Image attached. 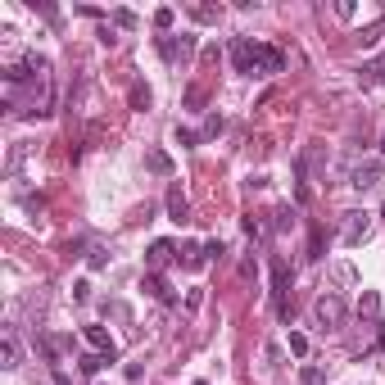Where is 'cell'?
<instances>
[{"label": "cell", "mask_w": 385, "mask_h": 385, "mask_svg": "<svg viewBox=\"0 0 385 385\" xmlns=\"http://www.w3.org/2000/svg\"><path fill=\"white\" fill-rule=\"evenodd\" d=\"M231 64L236 73H245V78H277L285 68V55L277 46L268 41H254V36H236L231 41Z\"/></svg>", "instance_id": "cell-1"}, {"label": "cell", "mask_w": 385, "mask_h": 385, "mask_svg": "<svg viewBox=\"0 0 385 385\" xmlns=\"http://www.w3.org/2000/svg\"><path fill=\"white\" fill-rule=\"evenodd\" d=\"M344 313H349V308H344V295H335V290H327V295H317V300H313V322L322 331H340Z\"/></svg>", "instance_id": "cell-2"}, {"label": "cell", "mask_w": 385, "mask_h": 385, "mask_svg": "<svg viewBox=\"0 0 385 385\" xmlns=\"http://www.w3.org/2000/svg\"><path fill=\"white\" fill-rule=\"evenodd\" d=\"M285 290H290V272H285V263L272 268V308H277L281 322H290V300H285Z\"/></svg>", "instance_id": "cell-3"}, {"label": "cell", "mask_w": 385, "mask_h": 385, "mask_svg": "<svg viewBox=\"0 0 385 385\" xmlns=\"http://www.w3.org/2000/svg\"><path fill=\"white\" fill-rule=\"evenodd\" d=\"M141 290L145 295H150V300H159V304H177V290H172V285H168V277H164V272H145V277H141Z\"/></svg>", "instance_id": "cell-4"}, {"label": "cell", "mask_w": 385, "mask_h": 385, "mask_svg": "<svg viewBox=\"0 0 385 385\" xmlns=\"http://www.w3.org/2000/svg\"><path fill=\"white\" fill-rule=\"evenodd\" d=\"M381 172H385V164H381V159L354 164V168H349V186H354V191H371V186L381 181Z\"/></svg>", "instance_id": "cell-5"}, {"label": "cell", "mask_w": 385, "mask_h": 385, "mask_svg": "<svg viewBox=\"0 0 385 385\" xmlns=\"http://www.w3.org/2000/svg\"><path fill=\"white\" fill-rule=\"evenodd\" d=\"M195 51V36L191 32H181V36H159V55L168 59V64H177V59H186Z\"/></svg>", "instance_id": "cell-6"}, {"label": "cell", "mask_w": 385, "mask_h": 385, "mask_svg": "<svg viewBox=\"0 0 385 385\" xmlns=\"http://www.w3.org/2000/svg\"><path fill=\"white\" fill-rule=\"evenodd\" d=\"M367 231H371V218H367V213H344V231H340V241L349 245V250L367 241Z\"/></svg>", "instance_id": "cell-7"}, {"label": "cell", "mask_w": 385, "mask_h": 385, "mask_svg": "<svg viewBox=\"0 0 385 385\" xmlns=\"http://www.w3.org/2000/svg\"><path fill=\"white\" fill-rule=\"evenodd\" d=\"M0 358H5V367H19V363H23V340H19V327H5V331H0Z\"/></svg>", "instance_id": "cell-8"}, {"label": "cell", "mask_w": 385, "mask_h": 385, "mask_svg": "<svg viewBox=\"0 0 385 385\" xmlns=\"http://www.w3.org/2000/svg\"><path fill=\"white\" fill-rule=\"evenodd\" d=\"M168 218L177 222V227H181V222H191V200H186V191H181L177 181L168 186Z\"/></svg>", "instance_id": "cell-9"}, {"label": "cell", "mask_w": 385, "mask_h": 385, "mask_svg": "<svg viewBox=\"0 0 385 385\" xmlns=\"http://www.w3.org/2000/svg\"><path fill=\"white\" fill-rule=\"evenodd\" d=\"M86 344H91V354H105L109 363L118 358V349H114V340H109V331H105V327H86Z\"/></svg>", "instance_id": "cell-10"}, {"label": "cell", "mask_w": 385, "mask_h": 385, "mask_svg": "<svg viewBox=\"0 0 385 385\" xmlns=\"http://www.w3.org/2000/svg\"><path fill=\"white\" fill-rule=\"evenodd\" d=\"M172 258H177V245H172V241H154L150 254H145V263H150V272H159V268H168Z\"/></svg>", "instance_id": "cell-11"}, {"label": "cell", "mask_w": 385, "mask_h": 385, "mask_svg": "<svg viewBox=\"0 0 385 385\" xmlns=\"http://www.w3.org/2000/svg\"><path fill=\"white\" fill-rule=\"evenodd\" d=\"M181 268H191V272H200L204 263H209V250H204V245H181Z\"/></svg>", "instance_id": "cell-12"}, {"label": "cell", "mask_w": 385, "mask_h": 385, "mask_svg": "<svg viewBox=\"0 0 385 385\" xmlns=\"http://www.w3.org/2000/svg\"><path fill=\"white\" fill-rule=\"evenodd\" d=\"M376 313H381V295L376 290H363V300H358V317L376 322Z\"/></svg>", "instance_id": "cell-13"}, {"label": "cell", "mask_w": 385, "mask_h": 385, "mask_svg": "<svg viewBox=\"0 0 385 385\" xmlns=\"http://www.w3.org/2000/svg\"><path fill=\"white\" fill-rule=\"evenodd\" d=\"M145 164H150V172H159V177H172V159L164 150H150V154H145Z\"/></svg>", "instance_id": "cell-14"}, {"label": "cell", "mask_w": 385, "mask_h": 385, "mask_svg": "<svg viewBox=\"0 0 385 385\" xmlns=\"http://www.w3.org/2000/svg\"><path fill=\"white\" fill-rule=\"evenodd\" d=\"M381 36H385V19H376V23H367V28H363V32H358V41H363V46H376V41H381Z\"/></svg>", "instance_id": "cell-15"}, {"label": "cell", "mask_w": 385, "mask_h": 385, "mask_svg": "<svg viewBox=\"0 0 385 385\" xmlns=\"http://www.w3.org/2000/svg\"><path fill=\"white\" fill-rule=\"evenodd\" d=\"M105 363H109V358H105V354H82V358H78V367L86 371V376H95V371H100Z\"/></svg>", "instance_id": "cell-16"}, {"label": "cell", "mask_w": 385, "mask_h": 385, "mask_svg": "<svg viewBox=\"0 0 385 385\" xmlns=\"http://www.w3.org/2000/svg\"><path fill=\"white\" fill-rule=\"evenodd\" d=\"M132 109H150V86H132Z\"/></svg>", "instance_id": "cell-17"}, {"label": "cell", "mask_w": 385, "mask_h": 385, "mask_svg": "<svg viewBox=\"0 0 385 385\" xmlns=\"http://www.w3.org/2000/svg\"><path fill=\"white\" fill-rule=\"evenodd\" d=\"M300 381L304 385H327V371L322 367H300Z\"/></svg>", "instance_id": "cell-18"}, {"label": "cell", "mask_w": 385, "mask_h": 385, "mask_svg": "<svg viewBox=\"0 0 385 385\" xmlns=\"http://www.w3.org/2000/svg\"><path fill=\"white\" fill-rule=\"evenodd\" d=\"M191 19H195V23H218V9H213V5H195Z\"/></svg>", "instance_id": "cell-19"}, {"label": "cell", "mask_w": 385, "mask_h": 385, "mask_svg": "<svg viewBox=\"0 0 385 385\" xmlns=\"http://www.w3.org/2000/svg\"><path fill=\"white\" fill-rule=\"evenodd\" d=\"M358 82H363V86L381 82V64H363V68H358Z\"/></svg>", "instance_id": "cell-20"}, {"label": "cell", "mask_w": 385, "mask_h": 385, "mask_svg": "<svg viewBox=\"0 0 385 385\" xmlns=\"http://www.w3.org/2000/svg\"><path fill=\"white\" fill-rule=\"evenodd\" d=\"M290 354H295V358H304V354H308V335L290 331Z\"/></svg>", "instance_id": "cell-21"}, {"label": "cell", "mask_w": 385, "mask_h": 385, "mask_svg": "<svg viewBox=\"0 0 385 385\" xmlns=\"http://www.w3.org/2000/svg\"><path fill=\"white\" fill-rule=\"evenodd\" d=\"M114 23H118V28H136V23H141V19H136L132 9H114Z\"/></svg>", "instance_id": "cell-22"}, {"label": "cell", "mask_w": 385, "mask_h": 385, "mask_svg": "<svg viewBox=\"0 0 385 385\" xmlns=\"http://www.w3.org/2000/svg\"><path fill=\"white\" fill-rule=\"evenodd\" d=\"M295 227V209H277V231H290Z\"/></svg>", "instance_id": "cell-23"}, {"label": "cell", "mask_w": 385, "mask_h": 385, "mask_svg": "<svg viewBox=\"0 0 385 385\" xmlns=\"http://www.w3.org/2000/svg\"><path fill=\"white\" fill-rule=\"evenodd\" d=\"M172 19H177L172 9H159V14H154V28H159V32H168V28H172Z\"/></svg>", "instance_id": "cell-24"}, {"label": "cell", "mask_w": 385, "mask_h": 385, "mask_svg": "<svg viewBox=\"0 0 385 385\" xmlns=\"http://www.w3.org/2000/svg\"><path fill=\"white\" fill-rule=\"evenodd\" d=\"M222 132V114H209L204 118V136H218Z\"/></svg>", "instance_id": "cell-25"}, {"label": "cell", "mask_w": 385, "mask_h": 385, "mask_svg": "<svg viewBox=\"0 0 385 385\" xmlns=\"http://www.w3.org/2000/svg\"><path fill=\"white\" fill-rule=\"evenodd\" d=\"M308 258H313V263L322 258V231H313V241H308Z\"/></svg>", "instance_id": "cell-26"}, {"label": "cell", "mask_w": 385, "mask_h": 385, "mask_svg": "<svg viewBox=\"0 0 385 385\" xmlns=\"http://www.w3.org/2000/svg\"><path fill=\"white\" fill-rule=\"evenodd\" d=\"M186 105H191V109L204 105V91H200V86H191V91H186Z\"/></svg>", "instance_id": "cell-27"}, {"label": "cell", "mask_w": 385, "mask_h": 385, "mask_svg": "<svg viewBox=\"0 0 385 385\" xmlns=\"http://www.w3.org/2000/svg\"><path fill=\"white\" fill-rule=\"evenodd\" d=\"M177 141H181V145H200V136H195L191 127H177Z\"/></svg>", "instance_id": "cell-28"}, {"label": "cell", "mask_w": 385, "mask_h": 385, "mask_svg": "<svg viewBox=\"0 0 385 385\" xmlns=\"http://www.w3.org/2000/svg\"><path fill=\"white\" fill-rule=\"evenodd\" d=\"M86 263H91V268H105L109 258H105V250H91V254H86Z\"/></svg>", "instance_id": "cell-29"}, {"label": "cell", "mask_w": 385, "mask_h": 385, "mask_svg": "<svg viewBox=\"0 0 385 385\" xmlns=\"http://www.w3.org/2000/svg\"><path fill=\"white\" fill-rule=\"evenodd\" d=\"M381 82H385V59H381Z\"/></svg>", "instance_id": "cell-30"}, {"label": "cell", "mask_w": 385, "mask_h": 385, "mask_svg": "<svg viewBox=\"0 0 385 385\" xmlns=\"http://www.w3.org/2000/svg\"><path fill=\"white\" fill-rule=\"evenodd\" d=\"M381 150H385V136H381Z\"/></svg>", "instance_id": "cell-31"}, {"label": "cell", "mask_w": 385, "mask_h": 385, "mask_svg": "<svg viewBox=\"0 0 385 385\" xmlns=\"http://www.w3.org/2000/svg\"><path fill=\"white\" fill-rule=\"evenodd\" d=\"M381 213H385V209H381Z\"/></svg>", "instance_id": "cell-32"}]
</instances>
